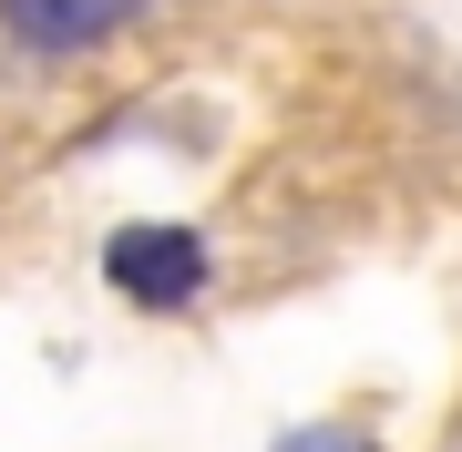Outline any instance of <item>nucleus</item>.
Wrapping results in <instances>:
<instances>
[{"instance_id": "f03ea898", "label": "nucleus", "mask_w": 462, "mask_h": 452, "mask_svg": "<svg viewBox=\"0 0 462 452\" xmlns=\"http://www.w3.org/2000/svg\"><path fill=\"white\" fill-rule=\"evenodd\" d=\"M134 11H144V0H0V32L32 42V51H93V42H114Z\"/></svg>"}, {"instance_id": "7ed1b4c3", "label": "nucleus", "mask_w": 462, "mask_h": 452, "mask_svg": "<svg viewBox=\"0 0 462 452\" xmlns=\"http://www.w3.org/2000/svg\"><path fill=\"white\" fill-rule=\"evenodd\" d=\"M288 452H370V442H349V432H298Z\"/></svg>"}, {"instance_id": "f257e3e1", "label": "nucleus", "mask_w": 462, "mask_h": 452, "mask_svg": "<svg viewBox=\"0 0 462 452\" xmlns=\"http://www.w3.org/2000/svg\"><path fill=\"white\" fill-rule=\"evenodd\" d=\"M103 268H114V288H124V299L175 309V299H196V288H206V247H196L185 226H124Z\"/></svg>"}]
</instances>
